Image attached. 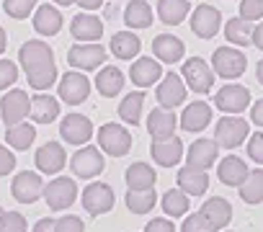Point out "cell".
I'll list each match as a JSON object with an SVG mask.
<instances>
[{
  "label": "cell",
  "instance_id": "10",
  "mask_svg": "<svg viewBox=\"0 0 263 232\" xmlns=\"http://www.w3.org/2000/svg\"><path fill=\"white\" fill-rule=\"evenodd\" d=\"M103 155H101V150L98 147H93V145H83L72 158H70V168H72V173L78 176V178H96V176H101L103 173Z\"/></svg>",
  "mask_w": 263,
  "mask_h": 232
},
{
  "label": "cell",
  "instance_id": "58",
  "mask_svg": "<svg viewBox=\"0 0 263 232\" xmlns=\"http://www.w3.org/2000/svg\"><path fill=\"white\" fill-rule=\"evenodd\" d=\"M227 232H232V229H227Z\"/></svg>",
  "mask_w": 263,
  "mask_h": 232
},
{
  "label": "cell",
  "instance_id": "32",
  "mask_svg": "<svg viewBox=\"0 0 263 232\" xmlns=\"http://www.w3.org/2000/svg\"><path fill=\"white\" fill-rule=\"evenodd\" d=\"M191 13L189 0H158V18L165 26H178Z\"/></svg>",
  "mask_w": 263,
  "mask_h": 232
},
{
  "label": "cell",
  "instance_id": "20",
  "mask_svg": "<svg viewBox=\"0 0 263 232\" xmlns=\"http://www.w3.org/2000/svg\"><path fill=\"white\" fill-rule=\"evenodd\" d=\"M70 34L83 44H93L103 36V21L93 13H78L70 24Z\"/></svg>",
  "mask_w": 263,
  "mask_h": 232
},
{
  "label": "cell",
  "instance_id": "28",
  "mask_svg": "<svg viewBox=\"0 0 263 232\" xmlns=\"http://www.w3.org/2000/svg\"><path fill=\"white\" fill-rule=\"evenodd\" d=\"M124 181H126L129 191H147V188H155L158 173L147 163H132L124 173Z\"/></svg>",
  "mask_w": 263,
  "mask_h": 232
},
{
  "label": "cell",
  "instance_id": "57",
  "mask_svg": "<svg viewBox=\"0 0 263 232\" xmlns=\"http://www.w3.org/2000/svg\"><path fill=\"white\" fill-rule=\"evenodd\" d=\"M0 217H3V206H0Z\"/></svg>",
  "mask_w": 263,
  "mask_h": 232
},
{
  "label": "cell",
  "instance_id": "49",
  "mask_svg": "<svg viewBox=\"0 0 263 232\" xmlns=\"http://www.w3.org/2000/svg\"><path fill=\"white\" fill-rule=\"evenodd\" d=\"M145 232H176V227L171 219H150Z\"/></svg>",
  "mask_w": 263,
  "mask_h": 232
},
{
  "label": "cell",
  "instance_id": "30",
  "mask_svg": "<svg viewBox=\"0 0 263 232\" xmlns=\"http://www.w3.org/2000/svg\"><path fill=\"white\" fill-rule=\"evenodd\" d=\"M140 49H142V42L132 31H119L111 36V54L119 60H135L140 54Z\"/></svg>",
  "mask_w": 263,
  "mask_h": 232
},
{
  "label": "cell",
  "instance_id": "48",
  "mask_svg": "<svg viewBox=\"0 0 263 232\" xmlns=\"http://www.w3.org/2000/svg\"><path fill=\"white\" fill-rule=\"evenodd\" d=\"M13 168H16V155L6 145H0V176H8Z\"/></svg>",
  "mask_w": 263,
  "mask_h": 232
},
{
  "label": "cell",
  "instance_id": "34",
  "mask_svg": "<svg viewBox=\"0 0 263 232\" xmlns=\"http://www.w3.org/2000/svg\"><path fill=\"white\" fill-rule=\"evenodd\" d=\"M142 106H145V93H142V90H132L129 95H124L121 103H119L121 122L137 127V124H140V116H142Z\"/></svg>",
  "mask_w": 263,
  "mask_h": 232
},
{
  "label": "cell",
  "instance_id": "24",
  "mask_svg": "<svg viewBox=\"0 0 263 232\" xmlns=\"http://www.w3.org/2000/svg\"><path fill=\"white\" fill-rule=\"evenodd\" d=\"M176 127H178V119H176V113L171 108H153L150 116H147V132H150L153 140L173 137Z\"/></svg>",
  "mask_w": 263,
  "mask_h": 232
},
{
  "label": "cell",
  "instance_id": "56",
  "mask_svg": "<svg viewBox=\"0 0 263 232\" xmlns=\"http://www.w3.org/2000/svg\"><path fill=\"white\" fill-rule=\"evenodd\" d=\"M57 6H72V3H78V0H54Z\"/></svg>",
  "mask_w": 263,
  "mask_h": 232
},
{
  "label": "cell",
  "instance_id": "37",
  "mask_svg": "<svg viewBox=\"0 0 263 232\" xmlns=\"http://www.w3.org/2000/svg\"><path fill=\"white\" fill-rule=\"evenodd\" d=\"M160 204H163V211H165L168 217L178 219V217H186V214H189L191 199H189V196H186L181 188H168V191L163 194Z\"/></svg>",
  "mask_w": 263,
  "mask_h": 232
},
{
  "label": "cell",
  "instance_id": "38",
  "mask_svg": "<svg viewBox=\"0 0 263 232\" xmlns=\"http://www.w3.org/2000/svg\"><path fill=\"white\" fill-rule=\"evenodd\" d=\"M240 199L245 204H263V170H250L248 178L240 183Z\"/></svg>",
  "mask_w": 263,
  "mask_h": 232
},
{
  "label": "cell",
  "instance_id": "45",
  "mask_svg": "<svg viewBox=\"0 0 263 232\" xmlns=\"http://www.w3.org/2000/svg\"><path fill=\"white\" fill-rule=\"evenodd\" d=\"M18 80V67L11 60H0V90L11 88Z\"/></svg>",
  "mask_w": 263,
  "mask_h": 232
},
{
  "label": "cell",
  "instance_id": "19",
  "mask_svg": "<svg viewBox=\"0 0 263 232\" xmlns=\"http://www.w3.org/2000/svg\"><path fill=\"white\" fill-rule=\"evenodd\" d=\"M34 160H36V168L42 173L54 176V173H60L67 165V152H65V147L60 142H47V145H42L36 150V158Z\"/></svg>",
  "mask_w": 263,
  "mask_h": 232
},
{
  "label": "cell",
  "instance_id": "33",
  "mask_svg": "<svg viewBox=\"0 0 263 232\" xmlns=\"http://www.w3.org/2000/svg\"><path fill=\"white\" fill-rule=\"evenodd\" d=\"M121 88H124V72L119 70V67H103L98 75H96V90L101 93V95H106V98H114V95H119L121 93Z\"/></svg>",
  "mask_w": 263,
  "mask_h": 232
},
{
  "label": "cell",
  "instance_id": "41",
  "mask_svg": "<svg viewBox=\"0 0 263 232\" xmlns=\"http://www.w3.org/2000/svg\"><path fill=\"white\" fill-rule=\"evenodd\" d=\"M36 8V0H6L3 3V11L11 16V18H16V21H24V18H29V13Z\"/></svg>",
  "mask_w": 263,
  "mask_h": 232
},
{
  "label": "cell",
  "instance_id": "17",
  "mask_svg": "<svg viewBox=\"0 0 263 232\" xmlns=\"http://www.w3.org/2000/svg\"><path fill=\"white\" fill-rule=\"evenodd\" d=\"M150 155H153V160L160 165V168H173V165H178L181 163V158H183V142H181V137H165V140H153V145H150Z\"/></svg>",
  "mask_w": 263,
  "mask_h": 232
},
{
  "label": "cell",
  "instance_id": "35",
  "mask_svg": "<svg viewBox=\"0 0 263 232\" xmlns=\"http://www.w3.org/2000/svg\"><path fill=\"white\" fill-rule=\"evenodd\" d=\"M124 21L129 29H147L153 24V8L145 0H132L124 8Z\"/></svg>",
  "mask_w": 263,
  "mask_h": 232
},
{
  "label": "cell",
  "instance_id": "36",
  "mask_svg": "<svg viewBox=\"0 0 263 232\" xmlns=\"http://www.w3.org/2000/svg\"><path fill=\"white\" fill-rule=\"evenodd\" d=\"M224 36L230 44L235 47H250L253 44V24H248L245 18H230L224 24Z\"/></svg>",
  "mask_w": 263,
  "mask_h": 232
},
{
  "label": "cell",
  "instance_id": "12",
  "mask_svg": "<svg viewBox=\"0 0 263 232\" xmlns=\"http://www.w3.org/2000/svg\"><path fill=\"white\" fill-rule=\"evenodd\" d=\"M60 137L67 145L83 147L93 137V124H90L88 116H83V113H70V116H65L62 124H60Z\"/></svg>",
  "mask_w": 263,
  "mask_h": 232
},
{
  "label": "cell",
  "instance_id": "11",
  "mask_svg": "<svg viewBox=\"0 0 263 232\" xmlns=\"http://www.w3.org/2000/svg\"><path fill=\"white\" fill-rule=\"evenodd\" d=\"M60 98L70 106H80L88 95H90V80L80 72V70H70L67 75H62L60 88H57Z\"/></svg>",
  "mask_w": 263,
  "mask_h": 232
},
{
  "label": "cell",
  "instance_id": "13",
  "mask_svg": "<svg viewBox=\"0 0 263 232\" xmlns=\"http://www.w3.org/2000/svg\"><path fill=\"white\" fill-rule=\"evenodd\" d=\"M106 57H108L106 49L96 42L93 44H75L67 52V65L75 70H96L106 62Z\"/></svg>",
  "mask_w": 263,
  "mask_h": 232
},
{
  "label": "cell",
  "instance_id": "23",
  "mask_svg": "<svg viewBox=\"0 0 263 232\" xmlns=\"http://www.w3.org/2000/svg\"><path fill=\"white\" fill-rule=\"evenodd\" d=\"M163 75H165V72H163L160 62L153 60V57H140V60H135V65H132V70H129L132 83L140 85V88H150V85H155Z\"/></svg>",
  "mask_w": 263,
  "mask_h": 232
},
{
  "label": "cell",
  "instance_id": "29",
  "mask_svg": "<svg viewBox=\"0 0 263 232\" xmlns=\"http://www.w3.org/2000/svg\"><path fill=\"white\" fill-rule=\"evenodd\" d=\"M34 29H36V34H42V36H54V34H60V29H62V13H60L54 6H49V3L39 6L36 13H34Z\"/></svg>",
  "mask_w": 263,
  "mask_h": 232
},
{
  "label": "cell",
  "instance_id": "26",
  "mask_svg": "<svg viewBox=\"0 0 263 232\" xmlns=\"http://www.w3.org/2000/svg\"><path fill=\"white\" fill-rule=\"evenodd\" d=\"M248 163L242 160V158H235V155H227V158H222L219 160V165H217V178L224 183V186H237L240 188V183L248 178Z\"/></svg>",
  "mask_w": 263,
  "mask_h": 232
},
{
  "label": "cell",
  "instance_id": "14",
  "mask_svg": "<svg viewBox=\"0 0 263 232\" xmlns=\"http://www.w3.org/2000/svg\"><path fill=\"white\" fill-rule=\"evenodd\" d=\"M11 194H13V199L21 201V204H34V201L44 194V181H42V176L34 173V170H21V173L13 178V183H11Z\"/></svg>",
  "mask_w": 263,
  "mask_h": 232
},
{
  "label": "cell",
  "instance_id": "15",
  "mask_svg": "<svg viewBox=\"0 0 263 232\" xmlns=\"http://www.w3.org/2000/svg\"><path fill=\"white\" fill-rule=\"evenodd\" d=\"M219 26H222V13L214 8V6H199V8H194V13H191V31L199 36V39H212V36H217V31H219Z\"/></svg>",
  "mask_w": 263,
  "mask_h": 232
},
{
  "label": "cell",
  "instance_id": "44",
  "mask_svg": "<svg viewBox=\"0 0 263 232\" xmlns=\"http://www.w3.org/2000/svg\"><path fill=\"white\" fill-rule=\"evenodd\" d=\"M54 232H85V224H83L80 217L65 214V217L54 219Z\"/></svg>",
  "mask_w": 263,
  "mask_h": 232
},
{
  "label": "cell",
  "instance_id": "7",
  "mask_svg": "<svg viewBox=\"0 0 263 232\" xmlns=\"http://www.w3.org/2000/svg\"><path fill=\"white\" fill-rule=\"evenodd\" d=\"M83 209L90 214V217H101V214H106V211H111L114 209V188L108 186V183H103V181H93V183H88L85 186V191H83Z\"/></svg>",
  "mask_w": 263,
  "mask_h": 232
},
{
  "label": "cell",
  "instance_id": "46",
  "mask_svg": "<svg viewBox=\"0 0 263 232\" xmlns=\"http://www.w3.org/2000/svg\"><path fill=\"white\" fill-rule=\"evenodd\" d=\"M181 232H214V229L209 227V222H206L199 211H194V214H189V217H186V222H183Z\"/></svg>",
  "mask_w": 263,
  "mask_h": 232
},
{
  "label": "cell",
  "instance_id": "31",
  "mask_svg": "<svg viewBox=\"0 0 263 232\" xmlns=\"http://www.w3.org/2000/svg\"><path fill=\"white\" fill-rule=\"evenodd\" d=\"M29 113L36 124H52L60 116V101L54 95H34Z\"/></svg>",
  "mask_w": 263,
  "mask_h": 232
},
{
  "label": "cell",
  "instance_id": "43",
  "mask_svg": "<svg viewBox=\"0 0 263 232\" xmlns=\"http://www.w3.org/2000/svg\"><path fill=\"white\" fill-rule=\"evenodd\" d=\"M0 232H26V219L18 211H3L0 217Z\"/></svg>",
  "mask_w": 263,
  "mask_h": 232
},
{
  "label": "cell",
  "instance_id": "53",
  "mask_svg": "<svg viewBox=\"0 0 263 232\" xmlns=\"http://www.w3.org/2000/svg\"><path fill=\"white\" fill-rule=\"evenodd\" d=\"M78 6H80L83 11H96V8L103 6V0H78Z\"/></svg>",
  "mask_w": 263,
  "mask_h": 232
},
{
  "label": "cell",
  "instance_id": "40",
  "mask_svg": "<svg viewBox=\"0 0 263 232\" xmlns=\"http://www.w3.org/2000/svg\"><path fill=\"white\" fill-rule=\"evenodd\" d=\"M155 204H158L155 188H147V191H126V209L132 214H147V211H153Z\"/></svg>",
  "mask_w": 263,
  "mask_h": 232
},
{
  "label": "cell",
  "instance_id": "8",
  "mask_svg": "<svg viewBox=\"0 0 263 232\" xmlns=\"http://www.w3.org/2000/svg\"><path fill=\"white\" fill-rule=\"evenodd\" d=\"M214 106L222 111V113H242L248 106H250V90L245 85H237V83H227L217 90L214 95Z\"/></svg>",
  "mask_w": 263,
  "mask_h": 232
},
{
  "label": "cell",
  "instance_id": "9",
  "mask_svg": "<svg viewBox=\"0 0 263 232\" xmlns=\"http://www.w3.org/2000/svg\"><path fill=\"white\" fill-rule=\"evenodd\" d=\"M31 111V101H29V93L26 90H8L0 101V113H3V122L6 127H16L21 122H26V116Z\"/></svg>",
  "mask_w": 263,
  "mask_h": 232
},
{
  "label": "cell",
  "instance_id": "4",
  "mask_svg": "<svg viewBox=\"0 0 263 232\" xmlns=\"http://www.w3.org/2000/svg\"><path fill=\"white\" fill-rule=\"evenodd\" d=\"M181 78H183L186 88L194 90V93H199V95L209 93L212 85H214V70H212L201 57L186 60V62H183V70H181Z\"/></svg>",
  "mask_w": 263,
  "mask_h": 232
},
{
  "label": "cell",
  "instance_id": "22",
  "mask_svg": "<svg viewBox=\"0 0 263 232\" xmlns=\"http://www.w3.org/2000/svg\"><path fill=\"white\" fill-rule=\"evenodd\" d=\"M153 54L158 57V62H165V65H176L183 60L186 54V44L173 36V34H160L153 39Z\"/></svg>",
  "mask_w": 263,
  "mask_h": 232
},
{
  "label": "cell",
  "instance_id": "27",
  "mask_svg": "<svg viewBox=\"0 0 263 232\" xmlns=\"http://www.w3.org/2000/svg\"><path fill=\"white\" fill-rule=\"evenodd\" d=\"M176 181H178V188H181L186 196H204L206 188H209V176H206V170H199V168H191V165L181 168Z\"/></svg>",
  "mask_w": 263,
  "mask_h": 232
},
{
  "label": "cell",
  "instance_id": "42",
  "mask_svg": "<svg viewBox=\"0 0 263 232\" xmlns=\"http://www.w3.org/2000/svg\"><path fill=\"white\" fill-rule=\"evenodd\" d=\"M240 18L248 24L263 21V0H240Z\"/></svg>",
  "mask_w": 263,
  "mask_h": 232
},
{
  "label": "cell",
  "instance_id": "2",
  "mask_svg": "<svg viewBox=\"0 0 263 232\" xmlns=\"http://www.w3.org/2000/svg\"><path fill=\"white\" fill-rule=\"evenodd\" d=\"M250 137V124L240 116L230 113V116H222L214 127V142L224 150H237L245 140Z\"/></svg>",
  "mask_w": 263,
  "mask_h": 232
},
{
  "label": "cell",
  "instance_id": "54",
  "mask_svg": "<svg viewBox=\"0 0 263 232\" xmlns=\"http://www.w3.org/2000/svg\"><path fill=\"white\" fill-rule=\"evenodd\" d=\"M6 44H8V36H6V31H3V26H0V54L6 52Z\"/></svg>",
  "mask_w": 263,
  "mask_h": 232
},
{
  "label": "cell",
  "instance_id": "5",
  "mask_svg": "<svg viewBox=\"0 0 263 232\" xmlns=\"http://www.w3.org/2000/svg\"><path fill=\"white\" fill-rule=\"evenodd\" d=\"M44 201L52 211H62V209H70L78 199V183L75 178H54L44 186Z\"/></svg>",
  "mask_w": 263,
  "mask_h": 232
},
{
  "label": "cell",
  "instance_id": "6",
  "mask_svg": "<svg viewBox=\"0 0 263 232\" xmlns=\"http://www.w3.org/2000/svg\"><path fill=\"white\" fill-rule=\"evenodd\" d=\"M98 147L111 158H124L132 150V134L121 124H103L98 129Z\"/></svg>",
  "mask_w": 263,
  "mask_h": 232
},
{
  "label": "cell",
  "instance_id": "3",
  "mask_svg": "<svg viewBox=\"0 0 263 232\" xmlns=\"http://www.w3.org/2000/svg\"><path fill=\"white\" fill-rule=\"evenodd\" d=\"M248 67V57L235 47H219L212 54V70L224 80H237Z\"/></svg>",
  "mask_w": 263,
  "mask_h": 232
},
{
  "label": "cell",
  "instance_id": "39",
  "mask_svg": "<svg viewBox=\"0 0 263 232\" xmlns=\"http://www.w3.org/2000/svg\"><path fill=\"white\" fill-rule=\"evenodd\" d=\"M6 140L13 150H29L36 140V129H34V124L21 122L16 127H6Z\"/></svg>",
  "mask_w": 263,
  "mask_h": 232
},
{
  "label": "cell",
  "instance_id": "21",
  "mask_svg": "<svg viewBox=\"0 0 263 232\" xmlns=\"http://www.w3.org/2000/svg\"><path fill=\"white\" fill-rule=\"evenodd\" d=\"M209 124H212V106L206 101H194L181 113L183 132H204Z\"/></svg>",
  "mask_w": 263,
  "mask_h": 232
},
{
  "label": "cell",
  "instance_id": "47",
  "mask_svg": "<svg viewBox=\"0 0 263 232\" xmlns=\"http://www.w3.org/2000/svg\"><path fill=\"white\" fill-rule=\"evenodd\" d=\"M248 158L263 165V132H255L253 137H248Z\"/></svg>",
  "mask_w": 263,
  "mask_h": 232
},
{
  "label": "cell",
  "instance_id": "52",
  "mask_svg": "<svg viewBox=\"0 0 263 232\" xmlns=\"http://www.w3.org/2000/svg\"><path fill=\"white\" fill-rule=\"evenodd\" d=\"M253 44H255V47L263 52V21H260V24L253 29Z\"/></svg>",
  "mask_w": 263,
  "mask_h": 232
},
{
  "label": "cell",
  "instance_id": "25",
  "mask_svg": "<svg viewBox=\"0 0 263 232\" xmlns=\"http://www.w3.org/2000/svg\"><path fill=\"white\" fill-rule=\"evenodd\" d=\"M219 158V145L214 142V140H206V137H201V140H196L191 147H189V165L191 168H199V170H209L212 165H214V160Z\"/></svg>",
  "mask_w": 263,
  "mask_h": 232
},
{
  "label": "cell",
  "instance_id": "16",
  "mask_svg": "<svg viewBox=\"0 0 263 232\" xmlns=\"http://www.w3.org/2000/svg\"><path fill=\"white\" fill-rule=\"evenodd\" d=\"M155 98H158L160 108H171L173 111L176 106H181L186 101V83H183V78L176 75V72H168L160 80V85L155 90Z\"/></svg>",
  "mask_w": 263,
  "mask_h": 232
},
{
  "label": "cell",
  "instance_id": "50",
  "mask_svg": "<svg viewBox=\"0 0 263 232\" xmlns=\"http://www.w3.org/2000/svg\"><path fill=\"white\" fill-rule=\"evenodd\" d=\"M250 122L255 127H263V98H258L253 106H250Z\"/></svg>",
  "mask_w": 263,
  "mask_h": 232
},
{
  "label": "cell",
  "instance_id": "1",
  "mask_svg": "<svg viewBox=\"0 0 263 232\" xmlns=\"http://www.w3.org/2000/svg\"><path fill=\"white\" fill-rule=\"evenodd\" d=\"M18 62L29 78V85L34 90H47L57 83V65H54V52L49 49L47 42L42 39H31L26 44H21L18 52Z\"/></svg>",
  "mask_w": 263,
  "mask_h": 232
},
{
  "label": "cell",
  "instance_id": "55",
  "mask_svg": "<svg viewBox=\"0 0 263 232\" xmlns=\"http://www.w3.org/2000/svg\"><path fill=\"white\" fill-rule=\"evenodd\" d=\"M255 78H258V83L263 85V60L258 62V67H255Z\"/></svg>",
  "mask_w": 263,
  "mask_h": 232
},
{
  "label": "cell",
  "instance_id": "51",
  "mask_svg": "<svg viewBox=\"0 0 263 232\" xmlns=\"http://www.w3.org/2000/svg\"><path fill=\"white\" fill-rule=\"evenodd\" d=\"M34 232H54V219H39L34 224Z\"/></svg>",
  "mask_w": 263,
  "mask_h": 232
},
{
  "label": "cell",
  "instance_id": "18",
  "mask_svg": "<svg viewBox=\"0 0 263 232\" xmlns=\"http://www.w3.org/2000/svg\"><path fill=\"white\" fill-rule=\"evenodd\" d=\"M199 214L209 222V227H212L214 232H219V229H224V227L230 224V219H232V204H230L227 199H222V196H212V199H206V201L201 204Z\"/></svg>",
  "mask_w": 263,
  "mask_h": 232
}]
</instances>
